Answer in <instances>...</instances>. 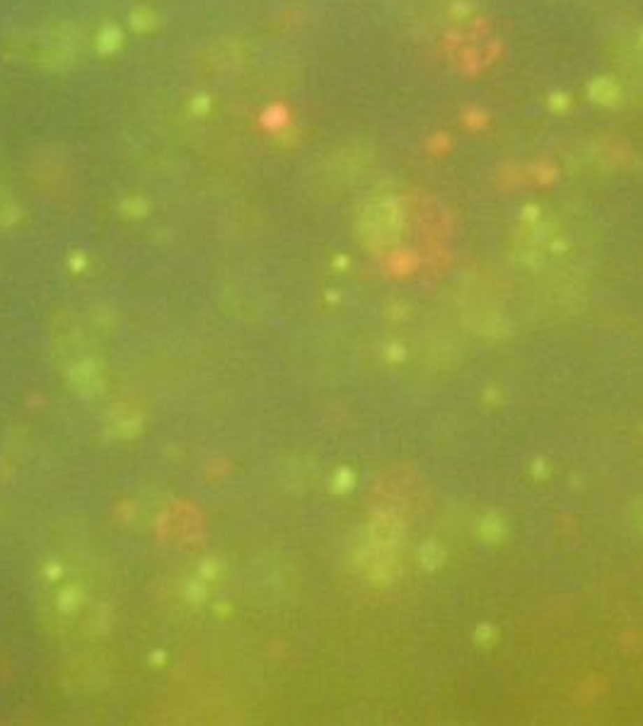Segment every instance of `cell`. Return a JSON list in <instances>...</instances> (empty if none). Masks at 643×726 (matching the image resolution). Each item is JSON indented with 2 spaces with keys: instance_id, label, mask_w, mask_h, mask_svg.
I'll use <instances>...</instances> for the list:
<instances>
[{
  "instance_id": "1",
  "label": "cell",
  "mask_w": 643,
  "mask_h": 726,
  "mask_svg": "<svg viewBox=\"0 0 643 726\" xmlns=\"http://www.w3.org/2000/svg\"><path fill=\"white\" fill-rule=\"evenodd\" d=\"M590 94H593V99L600 104H614L616 99H619V87H616V83L607 80V78H598V80L590 85Z\"/></svg>"
},
{
  "instance_id": "2",
  "label": "cell",
  "mask_w": 643,
  "mask_h": 726,
  "mask_svg": "<svg viewBox=\"0 0 643 726\" xmlns=\"http://www.w3.org/2000/svg\"><path fill=\"white\" fill-rule=\"evenodd\" d=\"M641 44H643V36H641Z\"/></svg>"
}]
</instances>
